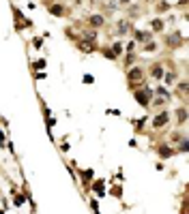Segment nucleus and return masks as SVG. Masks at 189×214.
Here are the masks:
<instances>
[{
	"label": "nucleus",
	"mask_w": 189,
	"mask_h": 214,
	"mask_svg": "<svg viewBox=\"0 0 189 214\" xmlns=\"http://www.w3.org/2000/svg\"><path fill=\"white\" fill-rule=\"evenodd\" d=\"M150 99H153V90H150V88L142 86L140 90H136V101H138V103H140L142 107H148Z\"/></svg>",
	"instance_id": "nucleus-1"
},
{
	"label": "nucleus",
	"mask_w": 189,
	"mask_h": 214,
	"mask_svg": "<svg viewBox=\"0 0 189 214\" xmlns=\"http://www.w3.org/2000/svg\"><path fill=\"white\" fill-rule=\"evenodd\" d=\"M142 77H144L142 69L140 67H133V69H129V73H127V82H129L131 88H136L138 84H142Z\"/></svg>",
	"instance_id": "nucleus-2"
},
{
	"label": "nucleus",
	"mask_w": 189,
	"mask_h": 214,
	"mask_svg": "<svg viewBox=\"0 0 189 214\" xmlns=\"http://www.w3.org/2000/svg\"><path fill=\"white\" fill-rule=\"evenodd\" d=\"M168 122H170V114H168V111H161V114H157L155 118H153V127L161 129V127H166Z\"/></svg>",
	"instance_id": "nucleus-3"
},
{
	"label": "nucleus",
	"mask_w": 189,
	"mask_h": 214,
	"mask_svg": "<svg viewBox=\"0 0 189 214\" xmlns=\"http://www.w3.org/2000/svg\"><path fill=\"white\" fill-rule=\"evenodd\" d=\"M88 24H90L93 28H99V26L105 24V17L103 15H90V17H88Z\"/></svg>",
	"instance_id": "nucleus-4"
},
{
	"label": "nucleus",
	"mask_w": 189,
	"mask_h": 214,
	"mask_svg": "<svg viewBox=\"0 0 189 214\" xmlns=\"http://www.w3.org/2000/svg\"><path fill=\"white\" fill-rule=\"evenodd\" d=\"M150 39H153L150 32H140V30L136 32V43H148Z\"/></svg>",
	"instance_id": "nucleus-5"
},
{
	"label": "nucleus",
	"mask_w": 189,
	"mask_h": 214,
	"mask_svg": "<svg viewBox=\"0 0 189 214\" xmlns=\"http://www.w3.org/2000/svg\"><path fill=\"white\" fill-rule=\"evenodd\" d=\"M181 43H183L181 34H170V37H168V45H170V47H178Z\"/></svg>",
	"instance_id": "nucleus-6"
},
{
	"label": "nucleus",
	"mask_w": 189,
	"mask_h": 214,
	"mask_svg": "<svg viewBox=\"0 0 189 214\" xmlns=\"http://www.w3.org/2000/svg\"><path fill=\"white\" fill-rule=\"evenodd\" d=\"M50 13L56 15V17H62V15H65V7H62V4H52L50 7Z\"/></svg>",
	"instance_id": "nucleus-7"
},
{
	"label": "nucleus",
	"mask_w": 189,
	"mask_h": 214,
	"mask_svg": "<svg viewBox=\"0 0 189 214\" xmlns=\"http://www.w3.org/2000/svg\"><path fill=\"white\" fill-rule=\"evenodd\" d=\"M176 120H178V124H185L187 122V109H185V107H178V109H176Z\"/></svg>",
	"instance_id": "nucleus-8"
},
{
	"label": "nucleus",
	"mask_w": 189,
	"mask_h": 214,
	"mask_svg": "<svg viewBox=\"0 0 189 214\" xmlns=\"http://www.w3.org/2000/svg\"><path fill=\"white\" fill-rule=\"evenodd\" d=\"M116 30H118V34H129V30H131V24H129V22H118Z\"/></svg>",
	"instance_id": "nucleus-9"
},
{
	"label": "nucleus",
	"mask_w": 189,
	"mask_h": 214,
	"mask_svg": "<svg viewBox=\"0 0 189 214\" xmlns=\"http://www.w3.org/2000/svg\"><path fill=\"white\" fill-rule=\"evenodd\" d=\"M157 152H159V156H161V158H170V156L174 154V150H172V148H168V146H161Z\"/></svg>",
	"instance_id": "nucleus-10"
},
{
	"label": "nucleus",
	"mask_w": 189,
	"mask_h": 214,
	"mask_svg": "<svg viewBox=\"0 0 189 214\" xmlns=\"http://www.w3.org/2000/svg\"><path fill=\"white\" fill-rule=\"evenodd\" d=\"M150 75H153V77H157V79H161V77H163V67H161V64H153Z\"/></svg>",
	"instance_id": "nucleus-11"
},
{
	"label": "nucleus",
	"mask_w": 189,
	"mask_h": 214,
	"mask_svg": "<svg viewBox=\"0 0 189 214\" xmlns=\"http://www.w3.org/2000/svg\"><path fill=\"white\" fill-rule=\"evenodd\" d=\"M153 30H155V32H161V30H163V22H161V20H153Z\"/></svg>",
	"instance_id": "nucleus-12"
},
{
	"label": "nucleus",
	"mask_w": 189,
	"mask_h": 214,
	"mask_svg": "<svg viewBox=\"0 0 189 214\" xmlns=\"http://www.w3.org/2000/svg\"><path fill=\"white\" fill-rule=\"evenodd\" d=\"M112 51L116 54V56H120V54H123V43H114V47H112Z\"/></svg>",
	"instance_id": "nucleus-13"
},
{
	"label": "nucleus",
	"mask_w": 189,
	"mask_h": 214,
	"mask_svg": "<svg viewBox=\"0 0 189 214\" xmlns=\"http://www.w3.org/2000/svg\"><path fill=\"white\" fill-rule=\"evenodd\" d=\"M80 49H82V51H88V54H90V51H93V45H90V43H80Z\"/></svg>",
	"instance_id": "nucleus-14"
},
{
	"label": "nucleus",
	"mask_w": 189,
	"mask_h": 214,
	"mask_svg": "<svg viewBox=\"0 0 189 214\" xmlns=\"http://www.w3.org/2000/svg\"><path fill=\"white\" fill-rule=\"evenodd\" d=\"M103 56H105L107 60H114V58H116V54H114V51H110V49H103Z\"/></svg>",
	"instance_id": "nucleus-15"
},
{
	"label": "nucleus",
	"mask_w": 189,
	"mask_h": 214,
	"mask_svg": "<svg viewBox=\"0 0 189 214\" xmlns=\"http://www.w3.org/2000/svg\"><path fill=\"white\" fill-rule=\"evenodd\" d=\"M84 37H86V39H88V41H95V37H97V34H95V32H93V30H88V32H86V34H84Z\"/></svg>",
	"instance_id": "nucleus-16"
},
{
	"label": "nucleus",
	"mask_w": 189,
	"mask_h": 214,
	"mask_svg": "<svg viewBox=\"0 0 189 214\" xmlns=\"http://www.w3.org/2000/svg\"><path fill=\"white\" fill-rule=\"evenodd\" d=\"M22 203H24V197L22 195H15V206H22Z\"/></svg>",
	"instance_id": "nucleus-17"
},
{
	"label": "nucleus",
	"mask_w": 189,
	"mask_h": 214,
	"mask_svg": "<svg viewBox=\"0 0 189 214\" xmlns=\"http://www.w3.org/2000/svg\"><path fill=\"white\" fill-rule=\"evenodd\" d=\"M178 90H181V92H187V82H181V84H178Z\"/></svg>",
	"instance_id": "nucleus-18"
},
{
	"label": "nucleus",
	"mask_w": 189,
	"mask_h": 214,
	"mask_svg": "<svg viewBox=\"0 0 189 214\" xmlns=\"http://www.w3.org/2000/svg\"><path fill=\"white\" fill-rule=\"evenodd\" d=\"M174 77H176L174 73H170V75H166V82H168V84H172V82H174Z\"/></svg>",
	"instance_id": "nucleus-19"
},
{
	"label": "nucleus",
	"mask_w": 189,
	"mask_h": 214,
	"mask_svg": "<svg viewBox=\"0 0 189 214\" xmlns=\"http://www.w3.org/2000/svg\"><path fill=\"white\" fill-rule=\"evenodd\" d=\"M95 79H93V75H84V84H93Z\"/></svg>",
	"instance_id": "nucleus-20"
},
{
	"label": "nucleus",
	"mask_w": 189,
	"mask_h": 214,
	"mask_svg": "<svg viewBox=\"0 0 189 214\" xmlns=\"http://www.w3.org/2000/svg\"><path fill=\"white\" fill-rule=\"evenodd\" d=\"M172 141L176 144V141H181V133H172Z\"/></svg>",
	"instance_id": "nucleus-21"
},
{
	"label": "nucleus",
	"mask_w": 189,
	"mask_h": 214,
	"mask_svg": "<svg viewBox=\"0 0 189 214\" xmlns=\"http://www.w3.org/2000/svg\"><path fill=\"white\" fill-rule=\"evenodd\" d=\"M34 67H37V69H43V67H45V60H39V62H34Z\"/></svg>",
	"instance_id": "nucleus-22"
},
{
	"label": "nucleus",
	"mask_w": 189,
	"mask_h": 214,
	"mask_svg": "<svg viewBox=\"0 0 189 214\" xmlns=\"http://www.w3.org/2000/svg\"><path fill=\"white\" fill-rule=\"evenodd\" d=\"M4 141H7V139H4V133L0 131V146H4Z\"/></svg>",
	"instance_id": "nucleus-23"
},
{
	"label": "nucleus",
	"mask_w": 189,
	"mask_h": 214,
	"mask_svg": "<svg viewBox=\"0 0 189 214\" xmlns=\"http://www.w3.org/2000/svg\"><path fill=\"white\" fill-rule=\"evenodd\" d=\"M120 2H123V4H127V2H131V0H120Z\"/></svg>",
	"instance_id": "nucleus-24"
},
{
	"label": "nucleus",
	"mask_w": 189,
	"mask_h": 214,
	"mask_svg": "<svg viewBox=\"0 0 189 214\" xmlns=\"http://www.w3.org/2000/svg\"><path fill=\"white\" fill-rule=\"evenodd\" d=\"M0 120H2V116H0Z\"/></svg>",
	"instance_id": "nucleus-25"
}]
</instances>
